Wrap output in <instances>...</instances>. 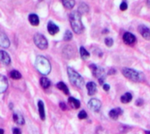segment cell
Segmentation results:
<instances>
[{
	"label": "cell",
	"mask_w": 150,
	"mask_h": 134,
	"mask_svg": "<svg viewBox=\"0 0 150 134\" xmlns=\"http://www.w3.org/2000/svg\"><path fill=\"white\" fill-rule=\"evenodd\" d=\"M69 22L73 31L76 33L80 34L83 32L84 27L82 23L81 14L78 11H73L69 14Z\"/></svg>",
	"instance_id": "cell-1"
},
{
	"label": "cell",
	"mask_w": 150,
	"mask_h": 134,
	"mask_svg": "<svg viewBox=\"0 0 150 134\" xmlns=\"http://www.w3.org/2000/svg\"><path fill=\"white\" fill-rule=\"evenodd\" d=\"M35 68L41 75H48L51 71V64L44 56H37L35 60Z\"/></svg>",
	"instance_id": "cell-2"
},
{
	"label": "cell",
	"mask_w": 150,
	"mask_h": 134,
	"mask_svg": "<svg viewBox=\"0 0 150 134\" xmlns=\"http://www.w3.org/2000/svg\"><path fill=\"white\" fill-rule=\"evenodd\" d=\"M68 75H69V79L70 81V83L77 87V88H82L84 84V80L83 78L76 71L74 70L72 68H68Z\"/></svg>",
	"instance_id": "cell-3"
},
{
	"label": "cell",
	"mask_w": 150,
	"mask_h": 134,
	"mask_svg": "<svg viewBox=\"0 0 150 134\" xmlns=\"http://www.w3.org/2000/svg\"><path fill=\"white\" fill-rule=\"evenodd\" d=\"M122 74L124 75V76L133 82H140L142 80L141 78V74L139 72H137L136 70L133 69V68H125L122 69Z\"/></svg>",
	"instance_id": "cell-4"
},
{
	"label": "cell",
	"mask_w": 150,
	"mask_h": 134,
	"mask_svg": "<svg viewBox=\"0 0 150 134\" xmlns=\"http://www.w3.org/2000/svg\"><path fill=\"white\" fill-rule=\"evenodd\" d=\"M33 40L38 48H40L41 50L47 49V47L48 46V42L44 35H42L40 33H36L33 37Z\"/></svg>",
	"instance_id": "cell-5"
},
{
	"label": "cell",
	"mask_w": 150,
	"mask_h": 134,
	"mask_svg": "<svg viewBox=\"0 0 150 134\" xmlns=\"http://www.w3.org/2000/svg\"><path fill=\"white\" fill-rule=\"evenodd\" d=\"M89 107L95 112H98L101 108V102L98 99L92 98L89 101Z\"/></svg>",
	"instance_id": "cell-6"
},
{
	"label": "cell",
	"mask_w": 150,
	"mask_h": 134,
	"mask_svg": "<svg viewBox=\"0 0 150 134\" xmlns=\"http://www.w3.org/2000/svg\"><path fill=\"white\" fill-rule=\"evenodd\" d=\"M123 40L127 45H133L136 41V37L131 32H125L123 35Z\"/></svg>",
	"instance_id": "cell-7"
},
{
	"label": "cell",
	"mask_w": 150,
	"mask_h": 134,
	"mask_svg": "<svg viewBox=\"0 0 150 134\" xmlns=\"http://www.w3.org/2000/svg\"><path fill=\"white\" fill-rule=\"evenodd\" d=\"M90 68H91V70L93 75H95L96 77H98V79L101 78V77H103L104 70H103L101 68H98V67L97 65H95V64L90 65Z\"/></svg>",
	"instance_id": "cell-8"
},
{
	"label": "cell",
	"mask_w": 150,
	"mask_h": 134,
	"mask_svg": "<svg viewBox=\"0 0 150 134\" xmlns=\"http://www.w3.org/2000/svg\"><path fill=\"white\" fill-rule=\"evenodd\" d=\"M139 32L141 35L147 40H150V29L146 25H140L139 26Z\"/></svg>",
	"instance_id": "cell-9"
},
{
	"label": "cell",
	"mask_w": 150,
	"mask_h": 134,
	"mask_svg": "<svg viewBox=\"0 0 150 134\" xmlns=\"http://www.w3.org/2000/svg\"><path fill=\"white\" fill-rule=\"evenodd\" d=\"M0 61L4 65H6V66L11 64V57H10V55L6 52H4L3 50L0 51Z\"/></svg>",
	"instance_id": "cell-10"
},
{
	"label": "cell",
	"mask_w": 150,
	"mask_h": 134,
	"mask_svg": "<svg viewBox=\"0 0 150 134\" xmlns=\"http://www.w3.org/2000/svg\"><path fill=\"white\" fill-rule=\"evenodd\" d=\"M0 47L4 48H8L10 47V40L8 37L3 32H0Z\"/></svg>",
	"instance_id": "cell-11"
},
{
	"label": "cell",
	"mask_w": 150,
	"mask_h": 134,
	"mask_svg": "<svg viewBox=\"0 0 150 134\" xmlns=\"http://www.w3.org/2000/svg\"><path fill=\"white\" fill-rule=\"evenodd\" d=\"M59 27L54 23V22H52V21H49L48 23H47V31H48V32L51 34V35H54V34H56L58 32H59Z\"/></svg>",
	"instance_id": "cell-12"
},
{
	"label": "cell",
	"mask_w": 150,
	"mask_h": 134,
	"mask_svg": "<svg viewBox=\"0 0 150 134\" xmlns=\"http://www.w3.org/2000/svg\"><path fill=\"white\" fill-rule=\"evenodd\" d=\"M86 88L88 90V94L89 96H94L97 93V85L95 83L93 82H89L86 84Z\"/></svg>",
	"instance_id": "cell-13"
},
{
	"label": "cell",
	"mask_w": 150,
	"mask_h": 134,
	"mask_svg": "<svg viewBox=\"0 0 150 134\" xmlns=\"http://www.w3.org/2000/svg\"><path fill=\"white\" fill-rule=\"evenodd\" d=\"M12 118H13V121H14L17 125H20V126H22V125H24V124H25V119H24V118H23L22 114H21V113H19V112H18V111H16V112H14V113H13Z\"/></svg>",
	"instance_id": "cell-14"
},
{
	"label": "cell",
	"mask_w": 150,
	"mask_h": 134,
	"mask_svg": "<svg viewBox=\"0 0 150 134\" xmlns=\"http://www.w3.org/2000/svg\"><path fill=\"white\" fill-rule=\"evenodd\" d=\"M8 87V82L5 76L0 75V94L4 93Z\"/></svg>",
	"instance_id": "cell-15"
},
{
	"label": "cell",
	"mask_w": 150,
	"mask_h": 134,
	"mask_svg": "<svg viewBox=\"0 0 150 134\" xmlns=\"http://www.w3.org/2000/svg\"><path fill=\"white\" fill-rule=\"evenodd\" d=\"M122 113H123V111L120 108H116V109H112L110 111L109 116L112 119H117L119 118V116L121 115Z\"/></svg>",
	"instance_id": "cell-16"
},
{
	"label": "cell",
	"mask_w": 150,
	"mask_h": 134,
	"mask_svg": "<svg viewBox=\"0 0 150 134\" xmlns=\"http://www.w3.org/2000/svg\"><path fill=\"white\" fill-rule=\"evenodd\" d=\"M38 109H39V114H40V118L41 120H45L46 118V114H45V108H44V104L42 101H39L38 102Z\"/></svg>",
	"instance_id": "cell-17"
},
{
	"label": "cell",
	"mask_w": 150,
	"mask_h": 134,
	"mask_svg": "<svg viewBox=\"0 0 150 134\" xmlns=\"http://www.w3.org/2000/svg\"><path fill=\"white\" fill-rule=\"evenodd\" d=\"M28 19H29V22L31 23V25H33L34 26H36L40 24L39 17L36 14H30L28 17Z\"/></svg>",
	"instance_id": "cell-18"
},
{
	"label": "cell",
	"mask_w": 150,
	"mask_h": 134,
	"mask_svg": "<svg viewBox=\"0 0 150 134\" xmlns=\"http://www.w3.org/2000/svg\"><path fill=\"white\" fill-rule=\"evenodd\" d=\"M133 99V96L131 93L127 92V93H125L121 97H120V101L122 104H128L132 101Z\"/></svg>",
	"instance_id": "cell-19"
},
{
	"label": "cell",
	"mask_w": 150,
	"mask_h": 134,
	"mask_svg": "<svg viewBox=\"0 0 150 134\" xmlns=\"http://www.w3.org/2000/svg\"><path fill=\"white\" fill-rule=\"evenodd\" d=\"M56 87H57L60 90H62L64 94H66V95H69V89H68L67 85H66L63 82H60V83H57V85H56Z\"/></svg>",
	"instance_id": "cell-20"
},
{
	"label": "cell",
	"mask_w": 150,
	"mask_h": 134,
	"mask_svg": "<svg viewBox=\"0 0 150 134\" xmlns=\"http://www.w3.org/2000/svg\"><path fill=\"white\" fill-rule=\"evenodd\" d=\"M69 104H70L74 109H78V108L80 107V105H81L80 101L77 100V99H76V98H74V97H72L69 98Z\"/></svg>",
	"instance_id": "cell-21"
},
{
	"label": "cell",
	"mask_w": 150,
	"mask_h": 134,
	"mask_svg": "<svg viewBox=\"0 0 150 134\" xmlns=\"http://www.w3.org/2000/svg\"><path fill=\"white\" fill-rule=\"evenodd\" d=\"M40 85H41V87L43 88V89H47V88H49L50 87V81L47 78V77H41L40 78Z\"/></svg>",
	"instance_id": "cell-22"
},
{
	"label": "cell",
	"mask_w": 150,
	"mask_h": 134,
	"mask_svg": "<svg viewBox=\"0 0 150 134\" xmlns=\"http://www.w3.org/2000/svg\"><path fill=\"white\" fill-rule=\"evenodd\" d=\"M80 55L83 60H87L90 57V53L83 47H80Z\"/></svg>",
	"instance_id": "cell-23"
},
{
	"label": "cell",
	"mask_w": 150,
	"mask_h": 134,
	"mask_svg": "<svg viewBox=\"0 0 150 134\" xmlns=\"http://www.w3.org/2000/svg\"><path fill=\"white\" fill-rule=\"evenodd\" d=\"M62 2L67 9H72L75 6V0H62Z\"/></svg>",
	"instance_id": "cell-24"
},
{
	"label": "cell",
	"mask_w": 150,
	"mask_h": 134,
	"mask_svg": "<svg viewBox=\"0 0 150 134\" xmlns=\"http://www.w3.org/2000/svg\"><path fill=\"white\" fill-rule=\"evenodd\" d=\"M10 76L13 80H18V79L21 78V74L17 70H12V71L10 72Z\"/></svg>",
	"instance_id": "cell-25"
},
{
	"label": "cell",
	"mask_w": 150,
	"mask_h": 134,
	"mask_svg": "<svg viewBox=\"0 0 150 134\" xmlns=\"http://www.w3.org/2000/svg\"><path fill=\"white\" fill-rule=\"evenodd\" d=\"M89 11V7L87 4H85L84 3H82L78 8V12L81 14V13H84V12H88Z\"/></svg>",
	"instance_id": "cell-26"
},
{
	"label": "cell",
	"mask_w": 150,
	"mask_h": 134,
	"mask_svg": "<svg viewBox=\"0 0 150 134\" xmlns=\"http://www.w3.org/2000/svg\"><path fill=\"white\" fill-rule=\"evenodd\" d=\"M73 38V34H72V32H70V31H66L65 32V34H64V40L65 41H69V40H71V39Z\"/></svg>",
	"instance_id": "cell-27"
},
{
	"label": "cell",
	"mask_w": 150,
	"mask_h": 134,
	"mask_svg": "<svg viewBox=\"0 0 150 134\" xmlns=\"http://www.w3.org/2000/svg\"><path fill=\"white\" fill-rule=\"evenodd\" d=\"M105 45H106L108 47H112V45H113V39H112V38H106V39H105Z\"/></svg>",
	"instance_id": "cell-28"
},
{
	"label": "cell",
	"mask_w": 150,
	"mask_h": 134,
	"mask_svg": "<svg viewBox=\"0 0 150 134\" xmlns=\"http://www.w3.org/2000/svg\"><path fill=\"white\" fill-rule=\"evenodd\" d=\"M87 118V113L85 112V111H81L78 114V118L79 119H85Z\"/></svg>",
	"instance_id": "cell-29"
},
{
	"label": "cell",
	"mask_w": 150,
	"mask_h": 134,
	"mask_svg": "<svg viewBox=\"0 0 150 134\" xmlns=\"http://www.w3.org/2000/svg\"><path fill=\"white\" fill-rule=\"evenodd\" d=\"M120 10L121 11H126L127 9V2H122L121 4H120Z\"/></svg>",
	"instance_id": "cell-30"
},
{
	"label": "cell",
	"mask_w": 150,
	"mask_h": 134,
	"mask_svg": "<svg viewBox=\"0 0 150 134\" xmlns=\"http://www.w3.org/2000/svg\"><path fill=\"white\" fill-rule=\"evenodd\" d=\"M12 134H22L21 133V131L18 129V128H14L12 130Z\"/></svg>",
	"instance_id": "cell-31"
},
{
	"label": "cell",
	"mask_w": 150,
	"mask_h": 134,
	"mask_svg": "<svg viewBox=\"0 0 150 134\" xmlns=\"http://www.w3.org/2000/svg\"><path fill=\"white\" fill-rule=\"evenodd\" d=\"M60 107L62 111H66V109H67V106L64 103H60Z\"/></svg>",
	"instance_id": "cell-32"
},
{
	"label": "cell",
	"mask_w": 150,
	"mask_h": 134,
	"mask_svg": "<svg viewBox=\"0 0 150 134\" xmlns=\"http://www.w3.org/2000/svg\"><path fill=\"white\" fill-rule=\"evenodd\" d=\"M136 105L137 106H141V105H142V104H143V100H142V99H138L137 101H136Z\"/></svg>",
	"instance_id": "cell-33"
},
{
	"label": "cell",
	"mask_w": 150,
	"mask_h": 134,
	"mask_svg": "<svg viewBox=\"0 0 150 134\" xmlns=\"http://www.w3.org/2000/svg\"><path fill=\"white\" fill-rule=\"evenodd\" d=\"M103 89H104L105 91H108V90H110V86H109L108 84H104V85H103Z\"/></svg>",
	"instance_id": "cell-34"
},
{
	"label": "cell",
	"mask_w": 150,
	"mask_h": 134,
	"mask_svg": "<svg viewBox=\"0 0 150 134\" xmlns=\"http://www.w3.org/2000/svg\"><path fill=\"white\" fill-rule=\"evenodd\" d=\"M147 5L150 7V0H147Z\"/></svg>",
	"instance_id": "cell-35"
},
{
	"label": "cell",
	"mask_w": 150,
	"mask_h": 134,
	"mask_svg": "<svg viewBox=\"0 0 150 134\" xmlns=\"http://www.w3.org/2000/svg\"><path fill=\"white\" fill-rule=\"evenodd\" d=\"M4 130H3V129H0V134H4Z\"/></svg>",
	"instance_id": "cell-36"
},
{
	"label": "cell",
	"mask_w": 150,
	"mask_h": 134,
	"mask_svg": "<svg viewBox=\"0 0 150 134\" xmlns=\"http://www.w3.org/2000/svg\"><path fill=\"white\" fill-rule=\"evenodd\" d=\"M145 133L146 134H150L149 131H145Z\"/></svg>",
	"instance_id": "cell-37"
}]
</instances>
